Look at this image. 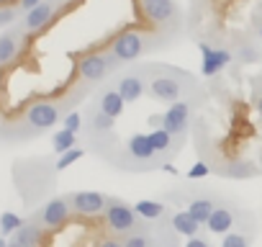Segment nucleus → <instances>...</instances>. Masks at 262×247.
Masks as SVG:
<instances>
[{
    "mask_svg": "<svg viewBox=\"0 0 262 247\" xmlns=\"http://www.w3.org/2000/svg\"><path fill=\"white\" fill-rule=\"evenodd\" d=\"M121 242H123V247H155V227L149 221H144L137 232L121 237Z\"/></svg>",
    "mask_w": 262,
    "mask_h": 247,
    "instance_id": "obj_23",
    "label": "nucleus"
},
{
    "mask_svg": "<svg viewBox=\"0 0 262 247\" xmlns=\"http://www.w3.org/2000/svg\"><path fill=\"white\" fill-rule=\"evenodd\" d=\"M206 175H211V168H208L203 160H201V162H195V165L185 173V178H188V180H201V178H206Z\"/></svg>",
    "mask_w": 262,
    "mask_h": 247,
    "instance_id": "obj_31",
    "label": "nucleus"
},
{
    "mask_svg": "<svg viewBox=\"0 0 262 247\" xmlns=\"http://www.w3.org/2000/svg\"><path fill=\"white\" fill-rule=\"evenodd\" d=\"M16 18H18V8H11V6H3V8H0V29L11 26Z\"/></svg>",
    "mask_w": 262,
    "mask_h": 247,
    "instance_id": "obj_32",
    "label": "nucleus"
},
{
    "mask_svg": "<svg viewBox=\"0 0 262 247\" xmlns=\"http://www.w3.org/2000/svg\"><path fill=\"white\" fill-rule=\"evenodd\" d=\"M108 198L111 196L98 193V191H75V193H67V201L72 206V214L85 216V219L103 216V211L108 206Z\"/></svg>",
    "mask_w": 262,
    "mask_h": 247,
    "instance_id": "obj_10",
    "label": "nucleus"
},
{
    "mask_svg": "<svg viewBox=\"0 0 262 247\" xmlns=\"http://www.w3.org/2000/svg\"><path fill=\"white\" fill-rule=\"evenodd\" d=\"M257 113H259V118H262V93L257 95Z\"/></svg>",
    "mask_w": 262,
    "mask_h": 247,
    "instance_id": "obj_37",
    "label": "nucleus"
},
{
    "mask_svg": "<svg viewBox=\"0 0 262 247\" xmlns=\"http://www.w3.org/2000/svg\"><path fill=\"white\" fill-rule=\"evenodd\" d=\"M93 247H123V242H121L118 237H113V234H111V237H100Z\"/></svg>",
    "mask_w": 262,
    "mask_h": 247,
    "instance_id": "obj_34",
    "label": "nucleus"
},
{
    "mask_svg": "<svg viewBox=\"0 0 262 247\" xmlns=\"http://www.w3.org/2000/svg\"><path fill=\"white\" fill-rule=\"evenodd\" d=\"M24 221H26V219H21L18 214H13V211H3V214H0V234H3V237H13Z\"/></svg>",
    "mask_w": 262,
    "mask_h": 247,
    "instance_id": "obj_27",
    "label": "nucleus"
},
{
    "mask_svg": "<svg viewBox=\"0 0 262 247\" xmlns=\"http://www.w3.org/2000/svg\"><path fill=\"white\" fill-rule=\"evenodd\" d=\"M39 3H44V0H18V11L29 13V11H31V8H36Z\"/></svg>",
    "mask_w": 262,
    "mask_h": 247,
    "instance_id": "obj_35",
    "label": "nucleus"
},
{
    "mask_svg": "<svg viewBox=\"0 0 262 247\" xmlns=\"http://www.w3.org/2000/svg\"><path fill=\"white\" fill-rule=\"evenodd\" d=\"M236 62H259V49L252 47V44H244L236 52Z\"/></svg>",
    "mask_w": 262,
    "mask_h": 247,
    "instance_id": "obj_30",
    "label": "nucleus"
},
{
    "mask_svg": "<svg viewBox=\"0 0 262 247\" xmlns=\"http://www.w3.org/2000/svg\"><path fill=\"white\" fill-rule=\"evenodd\" d=\"M0 247H8V239H6L3 234H0Z\"/></svg>",
    "mask_w": 262,
    "mask_h": 247,
    "instance_id": "obj_38",
    "label": "nucleus"
},
{
    "mask_svg": "<svg viewBox=\"0 0 262 247\" xmlns=\"http://www.w3.org/2000/svg\"><path fill=\"white\" fill-rule=\"evenodd\" d=\"M167 224L180 234V237H195V234H201V229H203V224L201 221H195L185 209L183 211H170V216H167Z\"/></svg>",
    "mask_w": 262,
    "mask_h": 247,
    "instance_id": "obj_22",
    "label": "nucleus"
},
{
    "mask_svg": "<svg viewBox=\"0 0 262 247\" xmlns=\"http://www.w3.org/2000/svg\"><path fill=\"white\" fill-rule=\"evenodd\" d=\"M103 224H105L108 234H113V237L121 239V237H126L131 232H137L144 221L139 219V214L134 211V206H131V203H126L123 198L111 196L108 198V206L103 211Z\"/></svg>",
    "mask_w": 262,
    "mask_h": 247,
    "instance_id": "obj_3",
    "label": "nucleus"
},
{
    "mask_svg": "<svg viewBox=\"0 0 262 247\" xmlns=\"http://www.w3.org/2000/svg\"><path fill=\"white\" fill-rule=\"evenodd\" d=\"M113 129H116V118L105 116L98 106H95V108H90L88 121H85V132L95 139V145L100 142V137H113Z\"/></svg>",
    "mask_w": 262,
    "mask_h": 247,
    "instance_id": "obj_15",
    "label": "nucleus"
},
{
    "mask_svg": "<svg viewBox=\"0 0 262 247\" xmlns=\"http://www.w3.org/2000/svg\"><path fill=\"white\" fill-rule=\"evenodd\" d=\"M180 239L183 237L167 224V219L162 221V227H155V247H183Z\"/></svg>",
    "mask_w": 262,
    "mask_h": 247,
    "instance_id": "obj_24",
    "label": "nucleus"
},
{
    "mask_svg": "<svg viewBox=\"0 0 262 247\" xmlns=\"http://www.w3.org/2000/svg\"><path fill=\"white\" fill-rule=\"evenodd\" d=\"M134 211L139 214L142 221H149V224H157V221H165L170 216V209L165 201H155V198H142L134 203Z\"/></svg>",
    "mask_w": 262,
    "mask_h": 247,
    "instance_id": "obj_21",
    "label": "nucleus"
},
{
    "mask_svg": "<svg viewBox=\"0 0 262 247\" xmlns=\"http://www.w3.org/2000/svg\"><path fill=\"white\" fill-rule=\"evenodd\" d=\"M162 170H165V173H170V175H178V168H172L170 162H165V165H162Z\"/></svg>",
    "mask_w": 262,
    "mask_h": 247,
    "instance_id": "obj_36",
    "label": "nucleus"
},
{
    "mask_svg": "<svg viewBox=\"0 0 262 247\" xmlns=\"http://www.w3.org/2000/svg\"><path fill=\"white\" fill-rule=\"evenodd\" d=\"M236 219H239V211H236V209H231V206H226V203H219V206L213 209L211 219L206 221V229H208L211 234L224 237L226 232L236 229Z\"/></svg>",
    "mask_w": 262,
    "mask_h": 247,
    "instance_id": "obj_14",
    "label": "nucleus"
},
{
    "mask_svg": "<svg viewBox=\"0 0 262 247\" xmlns=\"http://www.w3.org/2000/svg\"><path fill=\"white\" fill-rule=\"evenodd\" d=\"M70 216H72V206H70V201H67V196H59V198H52V201H47L31 219H36L47 232H57V229H62V227H67V221H70Z\"/></svg>",
    "mask_w": 262,
    "mask_h": 247,
    "instance_id": "obj_8",
    "label": "nucleus"
},
{
    "mask_svg": "<svg viewBox=\"0 0 262 247\" xmlns=\"http://www.w3.org/2000/svg\"><path fill=\"white\" fill-rule=\"evenodd\" d=\"M57 3H59V6H62V3H67V0H57Z\"/></svg>",
    "mask_w": 262,
    "mask_h": 247,
    "instance_id": "obj_42",
    "label": "nucleus"
},
{
    "mask_svg": "<svg viewBox=\"0 0 262 247\" xmlns=\"http://www.w3.org/2000/svg\"><path fill=\"white\" fill-rule=\"evenodd\" d=\"M139 3H142L144 18L152 26H157L162 31L180 26V8L175 0H139Z\"/></svg>",
    "mask_w": 262,
    "mask_h": 247,
    "instance_id": "obj_7",
    "label": "nucleus"
},
{
    "mask_svg": "<svg viewBox=\"0 0 262 247\" xmlns=\"http://www.w3.org/2000/svg\"><path fill=\"white\" fill-rule=\"evenodd\" d=\"M52 145H54V152H57V155H64V152H70V150L77 147V134H75V132H67V129H59V132L54 134Z\"/></svg>",
    "mask_w": 262,
    "mask_h": 247,
    "instance_id": "obj_26",
    "label": "nucleus"
},
{
    "mask_svg": "<svg viewBox=\"0 0 262 247\" xmlns=\"http://www.w3.org/2000/svg\"><path fill=\"white\" fill-rule=\"evenodd\" d=\"M85 155V150H80V147H75V150H70V152H64V155H59V160H57V165H54V170L57 173H62V170H67L72 162H77L80 157Z\"/></svg>",
    "mask_w": 262,
    "mask_h": 247,
    "instance_id": "obj_29",
    "label": "nucleus"
},
{
    "mask_svg": "<svg viewBox=\"0 0 262 247\" xmlns=\"http://www.w3.org/2000/svg\"><path fill=\"white\" fill-rule=\"evenodd\" d=\"M24 34L26 31L21 26H16V29H11L6 34H0V67H8L18 57L21 44H24Z\"/></svg>",
    "mask_w": 262,
    "mask_h": 247,
    "instance_id": "obj_16",
    "label": "nucleus"
},
{
    "mask_svg": "<svg viewBox=\"0 0 262 247\" xmlns=\"http://www.w3.org/2000/svg\"><path fill=\"white\" fill-rule=\"evenodd\" d=\"M216 206H219V201H216L211 193H195V196H190V198L185 201V211H188L195 221H201V224H206V221L211 219V214H213Z\"/></svg>",
    "mask_w": 262,
    "mask_h": 247,
    "instance_id": "obj_18",
    "label": "nucleus"
},
{
    "mask_svg": "<svg viewBox=\"0 0 262 247\" xmlns=\"http://www.w3.org/2000/svg\"><path fill=\"white\" fill-rule=\"evenodd\" d=\"M62 129L80 134V132L85 129V118H82V113H80V111H70V113H64V116H62Z\"/></svg>",
    "mask_w": 262,
    "mask_h": 247,
    "instance_id": "obj_28",
    "label": "nucleus"
},
{
    "mask_svg": "<svg viewBox=\"0 0 262 247\" xmlns=\"http://www.w3.org/2000/svg\"><path fill=\"white\" fill-rule=\"evenodd\" d=\"M257 36H259V42H262V18H259V26H257Z\"/></svg>",
    "mask_w": 262,
    "mask_h": 247,
    "instance_id": "obj_39",
    "label": "nucleus"
},
{
    "mask_svg": "<svg viewBox=\"0 0 262 247\" xmlns=\"http://www.w3.org/2000/svg\"><path fill=\"white\" fill-rule=\"evenodd\" d=\"M8 247H21V244H18V242H13V239H11V242H8Z\"/></svg>",
    "mask_w": 262,
    "mask_h": 247,
    "instance_id": "obj_40",
    "label": "nucleus"
},
{
    "mask_svg": "<svg viewBox=\"0 0 262 247\" xmlns=\"http://www.w3.org/2000/svg\"><path fill=\"white\" fill-rule=\"evenodd\" d=\"M190 88H193L190 77L183 75V72H178V70H172V67H152V70H149L147 93H149L155 100H162V103L183 100Z\"/></svg>",
    "mask_w": 262,
    "mask_h": 247,
    "instance_id": "obj_1",
    "label": "nucleus"
},
{
    "mask_svg": "<svg viewBox=\"0 0 262 247\" xmlns=\"http://www.w3.org/2000/svg\"><path fill=\"white\" fill-rule=\"evenodd\" d=\"M219 247H252V229L244 232V229H231L221 237V244Z\"/></svg>",
    "mask_w": 262,
    "mask_h": 247,
    "instance_id": "obj_25",
    "label": "nucleus"
},
{
    "mask_svg": "<svg viewBox=\"0 0 262 247\" xmlns=\"http://www.w3.org/2000/svg\"><path fill=\"white\" fill-rule=\"evenodd\" d=\"M201 49V72L203 77H216L219 72H224L229 67V62H234V52L226 47H211L208 42H198Z\"/></svg>",
    "mask_w": 262,
    "mask_h": 247,
    "instance_id": "obj_11",
    "label": "nucleus"
},
{
    "mask_svg": "<svg viewBox=\"0 0 262 247\" xmlns=\"http://www.w3.org/2000/svg\"><path fill=\"white\" fill-rule=\"evenodd\" d=\"M144 49H147V39H144V34H139V31H134V29L118 31V34L108 42V52H111L121 65L139 59V57L144 54Z\"/></svg>",
    "mask_w": 262,
    "mask_h": 247,
    "instance_id": "obj_6",
    "label": "nucleus"
},
{
    "mask_svg": "<svg viewBox=\"0 0 262 247\" xmlns=\"http://www.w3.org/2000/svg\"><path fill=\"white\" fill-rule=\"evenodd\" d=\"M57 8H59V3H57V0H44V3H39L36 8H31V11L24 16V21H21V29H24L26 34H36V31L47 29V26L54 21V13H57Z\"/></svg>",
    "mask_w": 262,
    "mask_h": 247,
    "instance_id": "obj_12",
    "label": "nucleus"
},
{
    "mask_svg": "<svg viewBox=\"0 0 262 247\" xmlns=\"http://www.w3.org/2000/svg\"><path fill=\"white\" fill-rule=\"evenodd\" d=\"M160 127L165 132H170L175 139H185L188 137V129H190V100H175L170 103V108L162 113L160 118Z\"/></svg>",
    "mask_w": 262,
    "mask_h": 247,
    "instance_id": "obj_9",
    "label": "nucleus"
},
{
    "mask_svg": "<svg viewBox=\"0 0 262 247\" xmlns=\"http://www.w3.org/2000/svg\"><path fill=\"white\" fill-rule=\"evenodd\" d=\"M95 106H98L105 116H111V118H121V116H123V108H126V100H123L121 93L111 85V88H103V90L98 93Z\"/></svg>",
    "mask_w": 262,
    "mask_h": 247,
    "instance_id": "obj_20",
    "label": "nucleus"
},
{
    "mask_svg": "<svg viewBox=\"0 0 262 247\" xmlns=\"http://www.w3.org/2000/svg\"><path fill=\"white\" fill-rule=\"evenodd\" d=\"M116 65H121L111 52H85L77 57V75L88 83V85H95L100 83Z\"/></svg>",
    "mask_w": 262,
    "mask_h": 247,
    "instance_id": "obj_4",
    "label": "nucleus"
},
{
    "mask_svg": "<svg viewBox=\"0 0 262 247\" xmlns=\"http://www.w3.org/2000/svg\"><path fill=\"white\" fill-rule=\"evenodd\" d=\"M0 132H3V118H0Z\"/></svg>",
    "mask_w": 262,
    "mask_h": 247,
    "instance_id": "obj_41",
    "label": "nucleus"
},
{
    "mask_svg": "<svg viewBox=\"0 0 262 247\" xmlns=\"http://www.w3.org/2000/svg\"><path fill=\"white\" fill-rule=\"evenodd\" d=\"M44 239H47V229L36 219H26L13 234V242H18L21 247H41Z\"/></svg>",
    "mask_w": 262,
    "mask_h": 247,
    "instance_id": "obj_19",
    "label": "nucleus"
},
{
    "mask_svg": "<svg viewBox=\"0 0 262 247\" xmlns=\"http://www.w3.org/2000/svg\"><path fill=\"white\" fill-rule=\"evenodd\" d=\"M113 88L121 93V98L126 103H137L147 93V77L142 72H123V75L116 77Z\"/></svg>",
    "mask_w": 262,
    "mask_h": 247,
    "instance_id": "obj_13",
    "label": "nucleus"
},
{
    "mask_svg": "<svg viewBox=\"0 0 262 247\" xmlns=\"http://www.w3.org/2000/svg\"><path fill=\"white\" fill-rule=\"evenodd\" d=\"M118 168H162L165 160L155 152L149 134H131L123 147H121V157L116 160Z\"/></svg>",
    "mask_w": 262,
    "mask_h": 247,
    "instance_id": "obj_2",
    "label": "nucleus"
},
{
    "mask_svg": "<svg viewBox=\"0 0 262 247\" xmlns=\"http://www.w3.org/2000/svg\"><path fill=\"white\" fill-rule=\"evenodd\" d=\"M59 118H62V103H54V100H34L24 113V123L29 127V134L52 129Z\"/></svg>",
    "mask_w": 262,
    "mask_h": 247,
    "instance_id": "obj_5",
    "label": "nucleus"
},
{
    "mask_svg": "<svg viewBox=\"0 0 262 247\" xmlns=\"http://www.w3.org/2000/svg\"><path fill=\"white\" fill-rule=\"evenodd\" d=\"M149 142H152V147H155V152L165 160V162H170V157L172 155H178L180 152V139H175L170 132H165L162 127H157V129H152L149 132Z\"/></svg>",
    "mask_w": 262,
    "mask_h": 247,
    "instance_id": "obj_17",
    "label": "nucleus"
},
{
    "mask_svg": "<svg viewBox=\"0 0 262 247\" xmlns=\"http://www.w3.org/2000/svg\"><path fill=\"white\" fill-rule=\"evenodd\" d=\"M183 247H213V242L206 234H195V237H188Z\"/></svg>",
    "mask_w": 262,
    "mask_h": 247,
    "instance_id": "obj_33",
    "label": "nucleus"
}]
</instances>
